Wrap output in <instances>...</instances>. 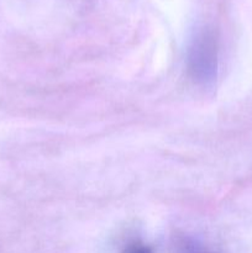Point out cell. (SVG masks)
Wrapping results in <instances>:
<instances>
[{"mask_svg": "<svg viewBox=\"0 0 252 253\" xmlns=\"http://www.w3.org/2000/svg\"><path fill=\"white\" fill-rule=\"evenodd\" d=\"M190 78L200 84H208L217 73V46L210 31L198 32L192 40L187 54Z\"/></svg>", "mask_w": 252, "mask_h": 253, "instance_id": "obj_1", "label": "cell"}, {"mask_svg": "<svg viewBox=\"0 0 252 253\" xmlns=\"http://www.w3.org/2000/svg\"><path fill=\"white\" fill-rule=\"evenodd\" d=\"M123 253H153L152 250L142 242H131L124 249Z\"/></svg>", "mask_w": 252, "mask_h": 253, "instance_id": "obj_2", "label": "cell"}]
</instances>
